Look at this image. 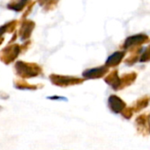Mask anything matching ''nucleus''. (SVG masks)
I'll use <instances>...</instances> for the list:
<instances>
[{"label":"nucleus","instance_id":"f257e3e1","mask_svg":"<svg viewBox=\"0 0 150 150\" xmlns=\"http://www.w3.org/2000/svg\"><path fill=\"white\" fill-rule=\"evenodd\" d=\"M15 74L22 80L33 79L39 77L43 73V69L36 63H29L19 60L14 64Z\"/></svg>","mask_w":150,"mask_h":150},{"label":"nucleus","instance_id":"f03ea898","mask_svg":"<svg viewBox=\"0 0 150 150\" xmlns=\"http://www.w3.org/2000/svg\"><path fill=\"white\" fill-rule=\"evenodd\" d=\"M50 81L52 85L58 88H68L72 86H78L84 83L85 80L76 76H70V75H62L57 73H51L49 76Z\"/></svg>","mask_w":150,"mask_h":150},{"label":"nucleus","instance_id":"7ed1b4c3","mask_svg":"<svg viewBox=\"0 0 150 150\" xmlns=\"http://www.w3.org/2000/svg\"><path fill=\"white\" fill-rule=\"evenodd\" d=\"M22 50L19 44H9L0 51V60L5 64H10L14 62Z\"/></svg>","mask_w":150,"mask_h":150},{"label":"nucleus","instance_id":"20e7f679","mask_svg":"<svg viewBox=\"0 0 150 150\" xmlns=\"http://www.w3.org/2000/svg\"><path fill=\"white\" fill-rule=\"evenodd\" d=\"M136 132L143 137L150 136V112H143L139 114L135 118Z\"/></svg>","mask_w":150,"mask_h":150},{"label":"nucleus","instance_id":"39448f33","mask_svg":"<svg viewBox=\"0 0 150 150\" xmlns=\"http://www.w3.org/2000/svg\"><path fill=\"white\" fill-rule=\"evenodd\" d=\"M110 71V68L104 64L94 68L86 69L82 72V76L84 80H98L104 78Z\"/></svg>","mask_w":150,"mask_h":150},{"label":"nucleus","instance_id":"423d86ee","mask_svg":"<svg viewBox=\"0 0 150 150\" xmlns=\"http://www.w3.org/2000/svg\"><path fill=\"white\" fill-rule=\"evenodd\" d=\"M108 107L114 114H121V112L127 107L126 103L117 95H110L108 98Z\"/></svg>","mask_w":150,"mask_h":150},{"label":"nucleus","instance_id":"0eeeda50","mask_svg":"<svg viewBox=\"0 0 150 150\" xmlns=\"http://www.w3.org/2000/svg\"><path fill=\"white\" fill-rule=\"evenodd\" d=\"M147 40H148V37L143 34L132 35L125 41V42L123 44V49L131 51L134 49H137V47L139 45L143 44L146 42H147Z\"/></svg>","mask_w":150,"mask_h":150},{"label":"nucleus","instance_id":"6e6552de","mask_svg":"<svg viewBox=\"0 0 150 150\" xmlns=\"http://www.w3.org/2000/svg\"><path fill=\"white\" fill-rule=\"evenodd\" d=\"M103 81L114 91H120L121 78H120L119 71L117 69H114V70L110 71L103 78Z\"/></svg>","mask_w":150,"mask_h":150},{"label":"nucleus","instance_id":"1a4fd4ad","mask_svg":"<svg viewBox=\"0 0 150 150\" xmlns=\"http://www.w3.org/2000/svg\"><path fill=\"white\" fill-rule=\"evenodd\" d=\"M125 51L120 50V51H116L112 53L110 56L108 57V58L105 61V65L109 68H115L118 66L121 62L124 60V57H125Z\"/></svg>","mask_w":150,"mask_h":150},{"label":"nucleus","instance_id":"9d476101","mask_svg":"<svg viewBox=\"0 0 150 150\" xmlns=\"http://www.w3.org/2000/svg\"><path fill=\"white\" fill-rule=\"evenodd\" d=\"M13 86L16 89L19 90H30V91H35L39 88H42V84H30L26 80L22 79H16L13 81Z\"/></svg>","mask_w":150,"mask_h":150},{"label":"nucleus","instance_id":"9b49d317","mask_svg":"<svg viewBox=\"0 0 150 150\" xmlns=\"http://www.w3.org/2000/svg\"><path fill=\"white\" fill-rule=\"evenodd\" d=\"M150 103V95H145L139 98H138L135 102L131 105L134 113H139L145 110Z\"/></svg>","mask_w":150,"mask_h":150},{"label":"nucleus","instance_id":"f8f14e48","mask_svg":"<svg viewBox=\"0 0 150 150\" xmlns=\"http://www.w3.org/2000/svg\"><path fill=\"white\" fill-rule=\"evenodd\" d=\"M138 73L136 71H130V72H125L123 73L120 78H121V86H120V90H123L130 86H132L137 80Z\"/></svg>","mask_w":150,"mask_h":150},{"label":"nucleus","instance_id":"ddd939ff","mask_svg":"<svg viewBox=\"0 0 150 150\" xmlns=\"http://www.w3.org/2000/svg\"><path fill=\"white\" fill-rule=\"evenodd\" d=\"M133 50V52H132L128 57H126V58L124 60L125 64L126 65H128V66H132V65L135 64L138 61H139V57H140L139 53L142 51L140 48H137V49H134V50ZM131 51H132V50H131Z\"/></svg>","mask_w":150,"mask_h":150},{"label":"nucleus","instance_id":"4468645a","mask_svg":"<svg viewBox=\"0 0 150 150\" xmlns=\"http://www.w3.org/2000/svg\"><path fill=\"white\" fill-rule=\"evenodd\" d=\"M34 28V23L32 22H28V23H25L21 31H20V36H21V39L22 41H25L27 39H28L31 35V33H32V30Z\"/></svg>","mask_w":150,"mask_h":150},{"label":"nucleus","instance_id":"2eb2a0df","mask_svg":"<svg viewBox=\"0 0 150 150\" xmlns=\"http://www.w3.org/2000/svg\"><path fill=\"white\" fill-rule=\"evenodd\" d=\"M139 62L140 63H146L150 62V46H148L140 55L139 57Z\"/></svg>","mask_w":150,"mask_h":150},{"label":"nucleus","instance_id":"dca6fc26","mask_svg":"<svg viewBox=\"0 0 150 150\" xmlns=\"http://www.w3.org/2000/svg\"><path fill=\"white\" fill-rule=\"evenodd\" d=\"M133 114H134V112H133V110H132V109L131 106H130V107H126V108L121 112V116H122L125 119H126V120H130V119L133 117Z\"/></svg>","mask_w":150,"mask_h":150},{"label":"nucleus","instance_id":"f3484780","mask_svg":"<svg viewBox=\"0 0 150 150\" xmlns=\"http://www.w3.org/2000/svg\"><path fill=\"white\" fill-rule=\"evenodd\" d=\"M47 99L52 100V101H67V98L64 96H47Z\"/></svg>","mask_w":150,"mask_h":150},{"label":"nucleus","instance_id":"a211bd4d","mask_svg":"<svg viewBox=\"0 0 150 150\" xmlns=\"http://www.w3.org/2000/svg\"><path fill=\"white\" fill-rule=\"evenodd\" d=\"M3 41H4V39H3V38H0V45H1V44H2Z\"/></svg>","mask_w":150,"mask_h":150},{"label":"nucleus","instance_id":"6ab92c4d","mask_svg":"<svg viewBox=\"0 0 150 150\" xmlns=\"http://www.w3.org/2000/svg\"><path fill=\"white\" fill-rule=\"evenodd\" d=\"M2 109H3V108H2V107H1V106H0V110H2Z\"/></svg>","mask_w":150,"mask_h":150}]
</instances>
